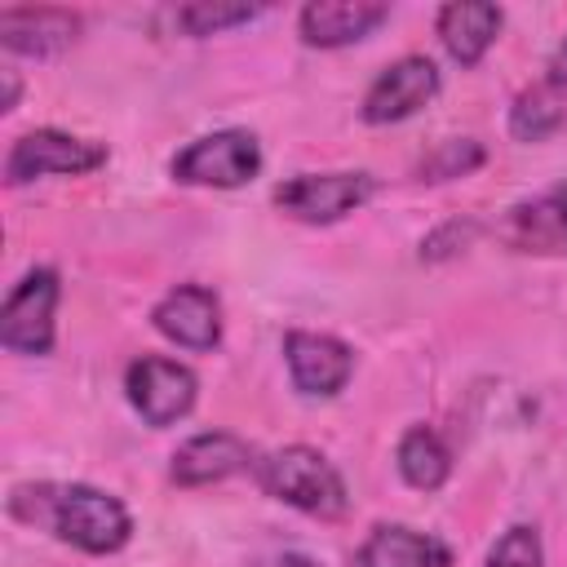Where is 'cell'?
<instances>
[{
    "label": "cell",
    "mask_w": 567,
    "mask_h": 567,
    "mask_svg": "<svg viewBox=\"0 0 567 567\" xmlns=\"http://www.w3.org/2000/svg\"><path fill=\"white\" fill-rule=\"evenodd\" d=\"M9 509L31 523L49 527L58 540L84 549V554H115L133 536L128 509L89 483H22L9 496Z\"/></svg>",
    "instance_id": "1"
},
{
    "label": "cell",
    "mask_w": 567,
    "mask_h": 567,
    "mask_svg": "<svg viewBox=\"0 0 567 567\" xmlns=\"http://www.w3.org/2000/svg\"><path fill=\"white\" fill-rule=\"evenodd\" d=\"M257 478L270 496L288 501L292 509L301 514H315V518H341L350 496H346V478L337 474V465L306 447V443H292L284 452H275L270 461L257 465Z\"/></svg>",
    "instance_id": "2"
},
{
    "label": "cell",
    "mask_w": 567,
    "mask_h": 567,
    "mask_svg": "<svg viewBox=\"0 0 567 567\" xmlns=\"http://www.w3.org/2000/svg\"><path fill=\"white\" fill-rule=\"evenodd\" d=\"M261 168V146L248 128H221L208 137H195L186 151L173 155V177L186 186H244Z\"/></svg>",
    "instance_id": "3"
},
{
    "label": "cell",
    "mask_w": 567,
    "mask_h": 567,
    "mask_svg": "<svg viewBox=\"0 0 567 567\" xmlns=\"http://www.w3.org/2000/svg\"><path fill=\"white\" fill-rule=\"evenodd\" d=\"M58 275L49 266L27 270L0 310V346L13 354H49L53 350V310H58Z\"/></svg>",
    "instance_id": "4"
},
{
    "label": "cell",
    "mask_w": 567,
    "mask_h": 567,
    "mask_svg": "<svg viewBox=\"0 0 567 567\" xmlns=\"http://www.w3.org/2000/svg\"><path fill=\"white\" fill-rule=\"evenodd\" d=\"M106 164V146L102 142H89V137H71L62 128H31L22 133L9 155H4V182L9 186H22V182H35V177H49V173H93Z\"/></svg>",
    "instance_id": "5"
},
{
    "label": "cell",
    "mask_w": 567,
    "mask_h": 567,
    "mask_svg": "<svg viewBox=\"0 0 567 567\" xmlns=\"http://www.w3.org/2000/svg\"><path fill=\"white\" fill-rule=\"evenodd\" d=\"M124 390L128 403L142 412L146 425H173L195 408V372L177 359H159V354H142L137 363H128L124 372Z\"/></svg>",
    "instance_id": "6"
},
{
    "label": "cell",
    "mask_w": 567,
    "mask_h": 567,
    "mask_svg": "<svg viewBox=\"0 0 567 567\" xmlns=\"http://www.w3.org/2000/svg\"><path fill=\"white\" fill-rule=\"evenodd\" d=\"M368 195H372L368 173H297L275 190V204L297 221L328 226L354 213Z\"/></svg>",
    "instance_id": "7"
},
{
    "label": "cell",
    "mask_w": 567,
    "mask_h": 567,
    "mask_svg": "<svg viewBox=\"0 0 567 567\" xmlns=\"http://www.w3.org/2000/svg\"><path fill=\"white\" fill-rule=\"evenodd\" d=\"M439 93V66L421 53H408L399 62H390L363 93V120L368 124H399L408 115H416L430 97Z\"/></svg>",
    "instance_id": "8"
},
{
    "label": "cell",
    "mask_w": 567,
    "mask_h": 567,
    "mask_svg": "<svg viewBox=\"0 0 567 567\" xmlns=\"http://www.w3.org/2000/svg\"><path fill=\"white\" fill-rule=\"evenodd\" d=\"M284 359H288V372H292V385L301 394H337L350 372H354V354L346 341L328 337V332H288L284 337Z\"/></svg>",
    "instance_id": "9"
},
{
    "label": "cell",
    "mask_w": 567,
    "mask_h": 567,
    "mask_svg": "<svg viewBox=\"0 0 567 567\" xmlns=\"http://www.w3.org/2000/svg\"><path fill=\"white\" fill-rule=\"evenodd\" d=\"M151 319L168 341H177L186 350H213L221 341V306L199 284H182V288L164 292L159 306L151 310Z\"/></svg>",
    "instance_id": "10"
},
{
    "label": "cell",
    "mask_w": 567,
    "mask_h": 567,
    "mask_svg": "<svg viewBox=\"0 0 567 567\" xmlns=\"http://www.w3.org/2000/svg\"><path fill=\"white\" fill-rule=\"evenodd\" d=\"M501 239L518 252H540V257H567V186H554L518 208H509Z\"/></svg>",
    "instance_id": "11"
},
{
    "label": "cell",
    "mask_w": 567,
    "mask_h": 567,
    "mask_svg": "<svg viewBox=\"0 0 567 567\" xmlns=\"http://www.w3.org/2000/svg\"><path fill=\"white\" fill-rule=\"evenodd\" d=\"M390 18L385 0H315L301 9V40L315 49H341L372 35Z\"/></svg>",
    "instance_id": "12"
},
{
    "label": "cell",
    "mask_w": 567,
    "mask_h": 567,
    "mask_svg": "<svg viewBox=\"0 0 567 567\" xmlns=\"http://www.w3.org/2000/svg\"><path fill=\"white\" fill-rule=\"evenodd\" d=\"M252 470V452L239 434L230 430H208V434H195L186 439L177 452H173V483L182 487H204V483H221L230 474H244Z\"/></svg>",
    "instance_id": "13"
},
{
    "label": "cell",
    "mask_w": 567,
    "mask_h": 567,
    "mask_svg": "<svg viewBox=\"0 0 567 567\" xmlns=\"http://www.w3.org/2000/svg\"><path fill=\"white\" fill-rule=\"evenodd\" d=\"M80 35V18L71 9H0V40L9 53H27V58H53L62 53L71 40Z\"/></svg>",
    "instance_id": "14"
},
{
    "label": "cell",
    "mask_w": 567,
    "mask_h": 567,
    "mask_svg": "<svg viewBox=\"0 0 567 567\" xmlns=\"http://www.w3.org/2000/svg\"><path fill=\"white\" fill-rule=\"evenodd\" d=\"M354 567H452V549L439 536L412 532L403 523H381L354 549Z\"/></svg>",
    "instance_id": "15"
},
{
    "label": "cell",
    "mask_w": 567,
    "mask_h": 567,
    "mask_svg": "<svg viewBox=\"0 0 567 567\" xmlns=\"http://www.w3.org/2000/svg\"><path fill=\"white\" fill-rule=\"evenodd\" d=\"M501 22H505L501 4H487V0H452V4L439 9V22H434V27H439L443 49H447L461 66H474V62L492 49Z\"/></svg>",
    "instance_id": "16"
},
{
    "label": "cell",
    "mask_w": 567,
    "mask_h": 567,
    "mask_svg": "<svg viewBox=\"0 0 567 567\" xmlns=\"http://www.w3.org/2000/svg\"><path fill=\"white\" fill-rule=\"evenodd\" d=\"M567 124V89L540 80L532 89H523L509 106V133L518 142H545Z\"/></svg>",
    "instance_id": "17"
},
{
    "label": "cell",
    "mask_w": 567,
    "mask_h": 567,
    "mask_svg": "<svg viewBox=\"0 0 567 567\" xmlns=\"http://www.w3.org/2000/svg\"><path fill=\"white\" fill-rule=\"evenodd\" d=\"M399 474L421 487V492H434L447 483L452 474V452L443 447V439L430 430V425H412L403 439H399Z\"/></svg>",
    "instance_id": "18"
},
{
    "label": "cell",
    "mask_w": 567,
    "mask_h": 567,
    "mask_svg": "<svg viewBox=\"0 0 567 567\" xmlns=\"http://www.w3.org/2000/svg\"><path fill=\"white\" fill-rule=\"evenodd\" d=\"M261 13H266V4H208V0H195V4H182L177 9V27L186 35H217V31L239 27V22H252Z\"/></svg>",
    "instance_id": "19"
},
{
    "label": "cell",
    "mask_w": 567,
    "mask_h": 567,
    "mask_svg": "<svg viewBox=\"0 0 567 567\" xmlns=\"http://www.w3.org/2000/svg\"><path fill=\"white\" fill-rule=\"evenodd\" d=\"M483 164V146L470 142V137H452V142H439L434 155H425L421 164V177L425 182H447V177H465Z\"/></svg>",
    "instance_id": "20"
},
{
    "label": "cell",
    "mask_w": 567,
    "mask_h": 567,
    "mask_svg": "<svg viewBox=\"0 0 567 567\" xmlns=\"http://www.w3.org/2000/svg\"><path fill=\"white\" fill-rule=\"evenodd\" d=\"M483 567H545L540 532H536V527H527V523L509 527V532L492 545V554H487V563H483Z\"/></svg>",
    "instance_id": "21"
},
{
    "label": "cell",
    "mask_w": 567,
    "mask_h": 567,
    "mask_svg": "<svg viewBox=\"0 0 567 567\" xmlns=\"http://www.w3.org/2000/svg\"><path fill=\"white\" fill-rule=\"evenodd\" d=\"M470 235H474V221H465V226H461V221H452V226H443L439 235H430V239L421 244V257H430V261H434V257H447V252H456Z\"/></svg>",
    "instance_id": "22"
},
{
    "label": "cell",
    "mask_w": 567,
    "mask_h": 567,
    "mask_svg": "<svg viewBox=\"0 0 567 567\" xmlns=\"http://www.w3.org/2000/svg\"><path fill=\"white\" fill-rule=\"evenodd\" d=\"M549 84H558V89H567V40L554 49V58H549V75H545Z\"/></svg>",
    "instance_id": "23"
},
{
    "label": "cell",
    "mask_w": 567,
    "mask_h": 567,
    "mask_svg": "<svg viewBox=\"0 0 567 567\" xmlns=\"http://www.w3.org/2000/svg\"><path fill=\"white\" fill-rule=\"evenodd\" d=\"M4 111H13L18 106V75L13 71H4V102H0Z\"/></svg>",
    "instance_id": "24"
},
{
    "label": "cell",
    "mask_w": 567,
    "mask_h": 567,
    "mask_svg": "<svg viewBox=\"0 0 567 567\" xmlns=\"http://www.w3.org/2000/svg\"><path fill=\"white\" fill-rule=\"evenodd\" d=\"M284 567H315V563H310L306 554H288V558H284Z\"/></svg>",
    "instance_id": "25"
}]
</instances>
